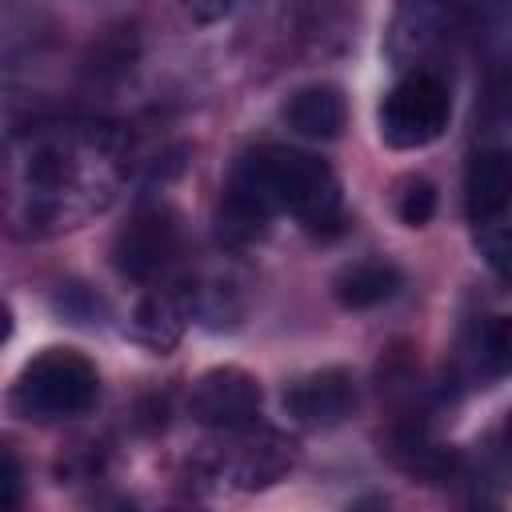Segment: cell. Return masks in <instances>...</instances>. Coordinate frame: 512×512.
Listing matches in <instances>:
<instances>
[{
    "label": "cell",
    "instance_id": "1",
    "mask_svg": "<svg viewBox=\"0 0 512 512\" xmlns=\"http://www.w3.org/2000/svg\"><path fill=\"white\" fill-rule=\"evenodd\" d=\"M108 152L96 148V140L76 136H52L36 140L24 160V196H28V220L72 228L80 216L96 212L104 204V176Z\"/></svg>",
    "mask_w": 512,
    "mask_h": 512
},
{
    "label": "cell",
    "instance_id": "2",
    "mask_svg": "<svg viewBox=\"0 0 512 512\" xmlns=\"http://www.w3.org/2000/svg\"><path fill=\"white\" fill-rule=\"evenodd\" d=\"M96 392L100 376L84 352L44 348L20 368L12 384V408L28 420H64L88 412L96 404Z\"/></svg>",
    "mask_w": 512,
    "mask_h": 512
},
{
    "label": "cell",
    "instance_id": "3",
    "mask_svg": "<svg viewBox=\"0 0 512 512\" xmlns=\"http://www.w3.org/2000/svg\"><path fill=\"white\" fill-rule=\"evenodd\" d=\"M252 156L280 212H292L312 232L340 224V184L324 160L296 148H256Z\"/></svg>",
    "mask_w": 512,
    "mask_h": 512
},
{
    "label": "cell",
    "instance_id": "4",
    "mask_svg": "<svg viewBox=\"0 0 512 512\" xmlns=\"http://www.w3.org/2000/svg\"><path fill=\"white\" fill-rule=\"evenodd\" d=\"M448 116H452L448 84L436 72L416 68L388 88L380 104V140L400 152L424 148L440 140V132L448 128Z\"/></svg>",
    "mask_w": 512,
    "mask_h": 512
},
{
    "label": "cell",
    "instance_id": "5",
    "mask_svg": "<svg viewBox=\"0 0 512 512\" xmlns=\"http://www.w3.org/2000/svg\"><path fill=\"white\" fill-rule=\"evenodd\" d=\"M176 248H180L176 212L152 204V208H140L116 232V240H112V264L128 280H152L156 272H164L172 264Z\"/></svg>",
    "mask_w": 512,
    "mask_h": 512
},
{
    "label": "cell",
    "instance_id": "6",
    "mask_svg": "<svg viewBox=\"0 0 512 512\" xmlns=\"http://www.w3.org/2000/svg\"><path fill=\"white\" fill-rule=\"evenodd\" d=\"M188 412L204 428H240L252 424L260 412V384L244 368H212L196 380L188 396Z\"/></svg>",
    "mask_w": 512,
    "mask_h": 512
},
{
    "label": "cell",
    "instance_id": "7",
    "mask_svg": "<svg viewBox=\"0 0 512 512\" xmlns=\"http://www.w3.org/2000/svg\"><path fill=\"white\" fill-rule=\"evenodd\" d=\"M356 408V380L348 368H320L284 388V412L308 428H332Z\"/></svg>",
    "mask_w": 512,
    "mask_h": 512
},
{
    "label": "cell",
    "instance_id": "8",
    "mask_svg": "<svg viewBox=\"0 0 512 512\" xmlns=\"http://www.w3.org/2000/svg\"><path fill=\"white\" fill-rule=\"evenodd\" d=\"M276 212L280 208H276V200H272V192H268V184L260 176V164L248 152L232 168V176L224 184V196H220V232L228 240H252V236H260L268 228V220Z\"/></svg>",
    "mask_w": 512,
    "mask_h": 512
},
{
    "label": "cell",
    "instance_id": "9",
    "mask_svg": "<svg viewBox=\"0 0 512 512\" xmlns=\"http://www.w3.org/2000/svg\"><path fill=\"white\" fill-rule=\"evenodd\" d=\"M464 204L476 224H492L512 204V156L504 148H480L464 172Z\"/></svg>",
    "mask_w": 512,
    "mask_h": 512
},
{
    "label": "cell",
    "instance_id": "10",
    "mask_svg": "<svg viewBox=\"0 0 512 512\" xmlns=\"http://www.w3.org/2000/svg\"><path fill=\"white\" fill-rule=\"evenodd\" d=\"M344 96L328 84H312V88H300L296 96H288L284 104V120L292 132L308 136V140H332L340 136L344 128Z\"/></svg>",
    "mask_w": 512,
    "mask_h": 512
},
{
    "label": "cell",
    "instance_id": "11",
    "mask_svg": "<svg viewBox=\"0 0 512 512\" xmlns=\"http://www.w3.org/2000/svg\"><path fill=\"white\" fill-rule=\"evenodd\" d=\"M400 284H404V276H400L396 264H388V260H360V264H348L336 276L332 288H336V300L344 308L360 312V308H376V304L392 300L400 292Z\"/></svg>",
    "mask_w": 512,
    "mask_h": 512
},
{
    "label": "cell",
    "instance_id": "12",
    "mask_svg": "<svg viewBox=\"0 0 512 512\" xmlns=\"http://www.w3.org/2000/svg\"><path fill=\"white\" fill-rule=\"evenodd\" d=\"M180 328H184V320H180V312H176V304L168 296H144L140 308H136V316H132L136 340L148 344L160 356L180 340Z\"/></svg>",
    "mask_w": 512,
    "mask_h": 512
},
{
    "label": "cell",
    "instance_id": "13",
    "mask_svg": "<svg viewBox=\"0 0 512 512\" xmlns=\"http://www.w3.org/2000/svg\"><path fill=\"white\" fill-rule=\"evenodd\" d=\"M480 364L492 376H512V316H488L480 324Z\"/></svg>",
    "mask_w": 512,
    "mask_h": 512
},
{
    "label": "cell",
    "instance_id": "14",
    "mask_svg": "<svg viewBox=\"0 0 512 512\" xmlns=\"http://www.w3.org/2000/svg\"><path fill=\"white\" fill-rule=\"evenodd\" d=\"M436 212V188L424 180V176H408L396 192V216L408 224V228H424Z\"/></svg>",
    "mask_w": 512,
    "mask_h": 512
},
{
    "label": "cell",
    "instance_id": "15",
    "mask_svg": "<svg viewBox=\"0 0 512 512\" xmlns=\"http://www.w3.org/2000/svg\"><path fill=\"white\" fill-rule=\"evenodd\" d=\"M480 248L488 256V264L512 284V228H496V220L480 224Z\"/></svg>",
    "mask_w": 512,
    "mask_h": 512
},
{
    "label": "cell",
    "instance_id": "16",
    "mask_svg": "<svg viewBox=\"0 0 512 512\" xmlns=\"http://www.w3.org/2000/svg\"><path fill=\"white\" fill-rule=\"evenodd\" d=\"M184 12L196 20V24H216L232 12V0H184Z\"/></svg>",
    "mask_w": 512,
    "mask_h": 512
},
{
    "label": "cell",
    "instance_id": "17",
    "mask_svg": "<svg viewBox=\"0 0 512 512\" xmlns=\"http://www.w3.org/2000/svg\"><path fill=\"white\" fill-rule=\"evenodd\" d=\"M4 504H8V508L20 504V468H16L12 448H4Z\"/></svg>",
    "mask_w": 512,
    "mask_h": 512
},
{
    "label": "cell",
    "instance_id": "18",
    "mask_svg": "<svg viewBox=\"0 0 512 512\" xmlns=\"http://www.w3.org/2000/svg\"><path fill=\"white\" fill-rule=\"evenodd\" d=\"M508 436H512V412H508Z\"/></svg>",
    "mask_w": 512,
    "mask_h": 512
},
{
    "label": "cell",
    "instance_id": "19",
    "mask_svg": "<svg viewBox=\"0 0 512 512\" xmlns=\"http://www.w3.org/2000/svg\"><path fill=\"white\" fill-rule=\"evenodd\" d=\"M508 108H512V88H508Z\"/></svg>",
    "mask_w": 512,
    "mask_h": 512
}]
</instances>
